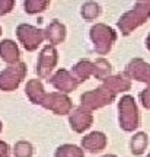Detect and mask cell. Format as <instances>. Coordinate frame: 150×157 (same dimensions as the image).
Masks as SVG:
<instances>
[{
	"mask_svg": "<svg viewBox=\"0 0 150 157\" xmlns=\"http://www.w3.org/2000/svg\"><path fill=\"white\" fill-rule=\"evenodd\" d=\"M150 16V2H137L134 9L124 13L118 21V28L121 29L122 35H128L134 29L144 23Z\"/></svg>",
	"mask_w": 150,
	"mask_h": 157,
	"instance_id": "obj_1",
	"label": "cell"
},
{
	"mask_svg": "<svg viewBox=\"0 0 150 157\" xmlns=\"http://www.w3.org/2000/svg\"><path fill=\"white\" fill-rule=\"evenodd\" d=\"M90 38L95 42V50L98 54L104 56L111 50L114 41L117 39V34L114 32V29L106 26L104 23H96L90 29Z\"/></svg>",
	"mask_w": 150,
	"mask_h": 157,
	"instance_id": "obj_2",
	"label": "cell"
},
{
	"mask_svg": "<svg viewBox=\"0 0 150 157\" xmlns=\"http://www.w3.org/2000/svg\"><path fill=\"white\" fill-rule=\"evenodd\" d=\"M120 109V124L121 128L125 131H134L139 127V111L136 102L131 96H124L118 105Z\"/></svg>",
	"mask_w": 150,
	"mask_h": 157,
	"instance_id": "obj_3",
	"label": "cell"
},
{
	"mask_svg": "<svg viewBox=\"0 0 150 157\" xmlns=\"http://www.w3.org/2000/svg\"><path fill=\"white\" fill-rule=\"evenodd\" d=\"M115 99V93L111 92L106 87H99V89L90 90V92H86L82 95L80 101H82V105L86 109H98V108H102L111 103L112 101Z\"/></svg>",
	"mask_w": 150,
	"mask_h": 157,
	"instance_id": "obj_4",
	"label": "cell"
},
{
	"mask_svg": "<svg viewBox=\"0 0 150 157\" xmlns=\"http://www.w3.org/2000/svg\"><path fill=\"white\" fill-rule=\"evenodd\" d=\"M18 38L28 51H32L38 47L45 38V32L37 29L31 25H19L18 26Z\"/></svg>",
	"mask_w": 150,
	"mask_h": 157,
	"instance_id": "obj_5",
	"label": "cell"
},
{
	"mask_svg": "<svg viewBox=\"0 0 150 157\" xmlns=\"http://www.w3.org/2000/svg\"><path fill=\"white\" fill-rule=\"evenodd\" d=\"M25 71H26V67L23 63H18V64L7 67L0 74V89L12 90L18 87V84L21 83V80L25 76Z\"/></svg>",
	"mask_w": 150,
	"mask_h": 157,
	"instance_id": "obj_6",
	"label": "cell"
},
{
	"mask_svg": "<svg viewBox=\"0 0 150 157\" xmlns=\"http://www.w3.org/2000/svg\"><path fill=\"white\" fill-rule=\"evenodd\" d=\"M42 105L44 108L53 111L54 113H58V115H64V113H69L70 109H72V101L70 98L63 93H50V95H45L44 101H42Z\"/></svg>",
	"mask_w": 150,
	"mask_h": 157,
	"instance_id": "obj_7",
	"label": "cell"
},
{
	"mask_svg": "<svg viewBox=\"0 0 150 157\" xmlns=\"http://www.w3.org/2000/svg\"><path fill=\"white\" fill-rule=\"evenodd\" d=\"M57 64V51L53 45H47L42 48L41 54H39L38 58V67H37V71H38L39 77L47 78L50 76L51 70L56 67Z\"/></svg>",
	"mask_w": 150,
	"mask_h": 157,
	"instance_id": "obj_8",
	"label": "cell"
},
{
	"mask_svg": "<svg viewBox=\"0 0 150 157\" xmlns=\"http://www.w3.org/2000/svg\"><path fill=\"white\" fill-rule=\"evenodd\" d=\"M70 125L72 128L76 131V132H83L85 129H88L92 125V121H93V117L90 113L89 109H86L83 106L76 108L74 111L70 115Z\"/></svg>",
	"mask_w": 150,
	"mask_h": 157,
	"instance_id": "obj_9",
	"label": "cell"
},
{
	"mask_svg": "<svg viewBox=\"0 0 150 157\" xmlns=\"http://www.w3.org/2000/svg\"><path fill=\"white\" fill-rule=\"evenodd\" d=\"M125 74L128 77L150 84V64H146L140 58H136L128 64L127 68H125Z\"/></svg>",
	"mask_w": 150,
	"mask_h": 157,
	"instance_id": "obj_10",
	"label": "cell"
},
{
	"mask_svg": "<svg viewBox=\"0 0 150 157\" xmlns=\"http://www.w3.org/2000/svg\"><path fill=\"white\" fill-rule=\"evenodd\" d=\"M51 84L58 89L60 92H72L77 87L79 82L76 80V77H73L72 74L69 73L67 70H58L53 77H51Z\"/></svg>",
	"mask_w": 150,
	"mask_h": 157,
	"instance_id": "obj_11",
	"label": "cell"
},
{
	"mask_svg": "<svg viewBox=\"0 0 150 157\" xmlns=\"http://www.w3.org/2000/svg\"><path fill=\"white\" fill-rule=\"evenodd\" d=\"M82 146L83 148L89 150V151H99L106 146V137L102 132H92V134L86 135L82 140Z\"/></svg>",
	"mask_w": 150,
	"mask_h": 157,
	"instance_id": "obj_12",
	"label": "cell"
},
{
	"mask_svg": "<svg viewBox=\"0 0 150 157\" xmlns=\"http://www.w3.org/2000/svg\"><path fill=\"white\" fill-rule=\"evenodd\" d=\"M66 36V28L58 21H54L45 31V38L50 41V44H60Z\"/></svg>",
	"mask_w": 150,
	"mask_h": 157,
	"instance_id": "obj_13",
	"label": "cell"
},
{
	"mask_svg": "<svg viewBox=\"0 0 150 157\" xmlns=\"http://www.w3.org/2000/svg\"><path fill=\"white\" fill-rule=\"evenodd\" d=\"M104 87L109 89L117 95L118 92H125L130 89V82L122 76H112V77H108L104 80Z\"/></svg>",
	"mask_w": 150,
	"mask_h": 157,
	"instance_id": "obj_14",
	"label": "cell"
},
{
	"mask_svg": "<svg viewBox=\"0 0 150 157\" xmlns=\"http://www.w3.org/2000/svg\"><path fill=\"white\" fill-rule=\"evenodd\" d=\"M73 73L76 76V80L77 82H83L86 78H89L90 76H93L95 73V64L93 63L88 61V60H83V61L77 63L74 68H73Z\"/></svg>",
	"mask_w": 150,
	"mask_h": 157,
	"instance_id": "obj_15",
	"label": "cell"
},
{
	"mask_svg": "<svg viewBox=\"0 0 150 157\" xmlns=\"http://www.w3.org/2000/svg\"><path fill=\"white\" fill-rule=\"evenodd\" d=\"M0 57L7 63H15L19 58V50L12 41L0 42Z\"/></svg>",
	"mask_w": 150,
	"mask_h": 157,
	"instance_id": "obj_16",
	"label": "cell"
},
{
	"mask_svg": "<svg viewBox=\"0 0 150 157\" xmlns=\"http://www.w3.org/2000/svg\"><path fill=\"white\" fill-rule=\"evenodd\" d=\"M26 93H28L29 99L34 102V103H42L45 98V92L42 84L39 83L38 80H31L26 84Z\"/></svg>",
	"mask_w": 150,
	"mask_h": 157,
	"instance_id": "obj_17",
	"label": "cell"
},
{
	"mask_svg": "<svg viewBox=\"0 0 150 157\" xmlns=\"http://www.w3.org/2000/svg\"><path fill=\"white\" fill-rule=\"evenodd\" d=\"M56 157H83V150L72 144H64L57 148Z\"/></svg>",
	"mask_w": 150,
	"mask_h": 157,
	"instance_id": "obj_18",
	"label": "cell"
},
{
	"mask_svg": "<svg viewBox=\"0 0 150 157\" xmlns=\"http://www.w3.org/2000/svg\"><path fill=\"white\" fill-rule=\"evenodd\" d=\"M131 151L134 154H141V153L146 150V147H147V135L144 132H139V134H136L133 137V140H131Z\"/></svg>",
	"mask_w": 150,
	"mask_h": 157,
	"instance_id": "obj_19",
	"label": "cell"
},
{
	"mask_svg": "<svg viewBox=\"0 0 150 157\" xmlns=\"http://www.w3.org/2000/svg\"><path fill=\"white\" fill-rule=\"evenodd\" d=\"M95 64V73L93 76L96 78H101V80H105L108 78L109 73H111V66H109V63L105 61L104 58H99V60H96Z\"/></svg>",
	"mask_w": 150,
	"mask_h": 157,
	"instance_id": "obj_20",
	"label": "cell"
},
{
	"mask_svg": "<svg viewBox=\"0 0 150 157\" xmlns=\"http://www.w3.org/2000/svg\"><path fill=\"white\" fill-rule=\"evenodd\" d=\"M101 13V7L98 3H93V2H88L82 6V16L86 19V21H93L99 16Z\"/></svg>",
	"mask_w": 150,
	"mask_h": 157,
	"instance_id": "obj_21",
	"label": "cell"
},
{
	"mask_svg": "<svg viewBox=\"0 0 150 157\" xmlns=\"http://www.w3.org/2000/svg\"><path fill=\"white\" fill-rule=\"evenodd\" d=\"M32 154V147L29 143L21 141L15 146V156L16 157H31Z\"/></svg>",
	"mask_w": 150,
	"mask_h": 157,
	"instance_id": "obj_22",
	"label": "cell"
},
{
	"mask_svg": "<svg viewBox=\"0 0 150 157\" xmlns=\"http://www.w3.org/2000/svg\"><path fill=\"white\" fill-rule=\"evenodd\" d=\"M48 6V2H35V0H28V2H25V9L26 12L29 13H37V12H41L44 10L45 7Z\"/></svg>",
	"mask_w": 150,
	"mask_h": 157,
	"instance_id": "obj_23",
	"label": "cell"
},
{
	"mask_svg": "<svg viewBox=\"0 0 150 157\" xmlns=\"http://www.w3.org/2000/svg\"><path fill=\"white\" fill-rule=\"evenodd\" d=\"M140 99H141L143 106H144V108H150V87H149V89H146V90H143V92L140 93Z\"/></svg>",
	"mask_w": 150,
	"mask_h": 157,
	"instance_id": "obj_24",
	"label": "cell"
},
{
	"mask_svg": "<svg viewBox=\"0 0 150 157\" xmlns=\"http://www.w3.org/2000/svg\"><path fill=\"white\" fill-rule=\"evenodd\" d=\"M12 6H13V2H10V0H5V2L0 0V15H5L7 12H10Z\"/></svg>",
	"mask_w": 150,
	"mask_h": 157,
	"instance_id": "obj_25",
	"label": "cell"
},
{
	"mask_svg": "<svg viewBox=\"0 0 150 157\" xmlns=\"http://www.w3.org/2000/svg\"><path fill=\"white\" fill-rule=\"evenodd\" d=\"M7 153H9V147H7V144L3 143V141H0V157L7 156Z\"/></svg>",
	"mask_w": 150,
	"mask_h": 157,
	"instance_id": "obj_26",
	"label": "cell"
},
{
	"mask_svg": "<svg viewBox=\"0 0 150 157\" xmlns=\"http://www.w3.org/2000/svg\"><path fill=\"white\" fill-rule=\"evenodd\" d=\"M146 45H147V48L150 50V34H149V36H147V39H146Z\"/></svg>",
	"mask_w": 150,
	"mask_h": 157,
	"instance_id": "obj_27",
	"label": "cell"
},
{
	"mask_svg": "<svg viewBox=\"0 0 150 157\" xmlns=\"http://www.w3.org/2000/svg\"><path fill=\"white\" fill-rule=\"evenodd\" d=\"M104 157H117V156H114V154H106V156H104Z\"/></svg>",
	"mask_w": 150,
	"mask_h": 157,
	"instance_id": "obj_28",
	"label": "cell"
},
{
	"mask_svg": "<svg viewBox=\"0 0 150 157\" xmlns=\"http://www.w3.org/2000/svg\"><path fill=\"white\" fill-rule=\"evenodd\" d=\"M0 129H2V124H0Z\"/></svg>",
	"mask_w": 150,
	"mask_h": 157,
	"instance_id": "obj_29",
	"label": "cell"
},
{
	"mask_svg": "<svg viewBox=\"0 0 150 157\" xmlns=\"http://www.w3.org/2000/svg\"><path fill=\"white\" fill-rule=\"evenodd\" d=\"M147 157H150V154H149V156H147Z\"/></svg>",
	"mask_w": 150,
	"mask_h": 157,
	"instance_id": "obj_30",
	"label": "cell"
}]
</instances>
